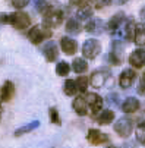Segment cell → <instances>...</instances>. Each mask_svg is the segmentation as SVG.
<instances>
[{
    "label": "cell",
    "mask_w": 145,
    "mask_h": 148,
    "mask_svg": "<svg viewBox=\"0 0 145 148\" xmlns=\"http://www.w3.org/2000/svg\"><path fill=\"white\" fill-rule=\"evenodd\" d=\"M0 22L10 24L16 29H27L31 25V18L24 12H15V13H0Z\"/></svg>",
    "instance_id": "cell-1"
},
{
    "label": "cell",
    "mask_w": 145,
    "mask_h": 148,
    "mask_svg": "<svg viewBox=\"0 0 145 148\" xmlns=\"http://www.w3.org/2000/svg\"><path fill=\"white\" fill-rule=\"evenodd\" d=\"M63 22V12L59 9H49L44 13V19H43V25L46 28H56Z\"/></svg>",
    "instance_id": "cell-2"
},
{
    "label": "cell",
    "mask_w": 145,
    "mask_h": 148,
    "mask_svg": "<svg viewBox=\"0 0 145 148\" xmlns=\"http://www.w3.org/2000/svg\"><path fill=\"white\" fill-rule=\"evenodd\" d=\"M101 53V44H100V41L95 40V38H90L87 40L84 46H82V54H84L85 59H95L98 54Z\"/></svg>",
    "instance_id": "cell-3"
},
{
    "label": "cell",
    "mask_w": 145,
    "mask_h": 148,
    "mask_svg": "<svg viewBox=\"0 0 145 148\" xmlns=\"http://www.w3.org/2000/svg\"><path fill=\"white\" fill-rule=\"evenodd\" d=\"M132 129H133V123L128 117H122L114 123V131L122 138H128L132 134Z\"/></svg>",
    "instance_id": "cell-4"
},
{
    "label": "cell",
    "mask_w": 145,
    "mask_h": 148,
    "mask_svg": "<svg viewBox=\"0 0 145 148\" xmlns=\"http://www.w3.org/2000/svg\"><path fill=\"white\" fill-rule=\"evenodd\" d=\"M109 79H110V71L109 69H98V71L92 72L90 82L94 88H101V87L106 85V82Z\"/></svg>",
    "instance_id": "cell-5"
},
{
    "label": "cell",
    "mask_w": 145,
    "mask_h": 148,
    "mask_svg": "<svg viewBox=\"0 0 145 148\" xmlns=\"http://www.w3.org/2000/svg\"><path fill=\"white\" fill-rule=\"evenodd\" d=\"M85 100H87V104H88V107H90L92 116H95L97 113L101 112V109H103V98L98 94H95V92H87L85 94Z\"/></svg>",
    "instance_id": "cell-6"
},
{
    "label": "cell",
    "mask_w": 145,
    "mask_h": 148,
    "mask_svg": "<svg viewBox=\"0 0 145 148\" xmlns=\"http://www.w3.org/2000/svg\"><path fill=\"white\" fill-rule=\"evenodd\" d=\"M50 35H51L50 31L41 29L40 25H35V27H32V28L28 31V38H29L31 43H34V44H40L41 41H44V38H49Z\"/></svg>",
    "instance_id": "cell-7"
},
{
    "label": "cell",
    "mask_w": 145,
    "mask_h": 148,
    "mask_svg": "<svg viewBox=\"0 0 145 148\" xmlns=\"http://www.w3.org/2000/svg\"><path fill=\"white\" fill-rule=\"evenodd\" d=\"M123 51H125V46L120 41H114L111 44V50H110V56L109 60L111 62V65H120L122 63V57H123Z\"/></svg>",
    "instance_id": "cell-8"
},
{
    "label": "cell",
    "mask_w": 145,
    "mask_h": 148,
    "mask_svg": "<svg viewBox=\"0 0 145 148\" xmlns=\"http://www.w3.org/2000/svg\"><path fill=\"white\" fill-rule=\"evenodd\" d=\"M135 79H136L135 71H132V69H125V71L120 73V76H119V85H120L123 90H128V88H131V87L133 85Z\"/></svg>",
    "instance_id": "cell-9"
},
{
    "label": "cell",
    "mask_w": 145,
    "mask_h": 148,
    "mask_svg": "<svg viewBox=\"0 0 145 148\" xmlns=\"http://www.w3.org/2000/svg\"><path fill=\"white\" fill-rule=\"evenodd\" d=\"M87 139L92 145H101V144H106V142L110 141V138L106 134H103L98 129H90L88 134H87Z\"/></svg>",
    "instance_id": "cell-10"
},
{
    "label": "cell",
    "mask_w": 145,
    "mask_h": 148,
    "mask_svg": "<svg viewBox=\"0 0 145 148\" xmlns=\"http://www.w3.org/2000/svg\"><path fill=\"white\" fill-rule=\"evenodd\" d=\"M129 63L136 69L142 68L145 65V47H141L132 51V54L129 56Z\"/></svg>",
    "instance_id": "cell-11"
},
{
    "label": "cell",
    "mask_w": 145,
    "mask_h": 148,
    "mask_svg": "<svg viewBox=\"0 0 145 148\" xmlns=\"http://www.w3.org/2000/svg\"><path fill=\"white\" fill-rule=\"evenodd\" d=\"M13 95H15V85H13V82L12 81H6L3 84L2 90H0V100L8 103V101H10L13 98Z\"/></svg>",
    "instance_id": "cell-12"
},
{
    "label": "cell",
    "mask_w": 145,
    "mask_h": 148,
    "mask_svg": "<svg viewBox=\"0 0 145 148\" xmlns=\"http://www.w3.org/2000/svg\"><path fill=\"white\" fill-rule=\"evenodd\" d=\"M43 51H44V57H46L47 62H54L59 57V49H57L54 41H49V43H46Z\"/></svg>",
    "instance_id": "cell-13"
},
{
    "label": "cell",
    "mask_w": 145,
    "mask_h": 148,
    "mask_svg": "<svg viewBox=\"0 0 145 148\" xmlns=\"http://www.w3.org/2000/svg\"><path fill=\"white\" fill-rule=\"evenodd\" d=\"M72 107L76 112V114H79V116H87L88 114V104H87L85 97H76L72 101Z\"/></svg>",
    "instance_id": "cell-14"
},
{
    "label": "cell",
    "mask_w": 145,
    "mask_h": 148,
    "mask_svg": "<svg viewBox=\"0 0 145 148\" xmlns=\"http://www.w3.org/2000/svg\"><path fill=\"white\" fill-rule=\"evenodd\" d=\"M60 47H62V50H63V53H66L68 56H72L76 51V49H78L76 41L73 38H69V37H62Z\"/></svg>",
    "instance_id": "cell-15"
},
{
    "label": "cell",
    "mask_w": 145,
    "mask_h": 148,
    "mask_svg": "<svg viewBox=\"0 0 145 148\" xmlns=\"http://www.w3.org/2000/svg\"><path fill=\"white\" fill-rule=\"evenodd\" d=\"M85 31L90 32V34L98 35V34H101L103 31H104V22H103L101 19H91L85 27Z\"/></svg>",
    "instance_id": "cell-16"
},
{
    "label": "cell",
    "mask_w": 145,
    "mask_h": 148,
    "mask_svg": "<svg viewBox=\"0 0 145 148\" xmlns=\"http://www.w3.org/2000/svg\"><path fill=\"white\" fill-rule=\"evenodd\" d=\"M139 107H141V103L135 97H128L125 100V103L122 104V110L125 113H135L139 110Z\"/></svg>",
    "instance_id": "cell-17"
},
{
    "label": "cell",
    "mask_w": 145,
    "mask_h": 148,
    "mask_svg": "<svg viewBox=\"0 0 145 148\" xmlns=\"http://www.w3.org/2000/svg\"><path fill=\"white\" fill-rule=\"evenodd\" d=\"M123 21H125V13H123V12L116 13V15L109 21V24H107V29H109L110 32H116V31L122 27Z\"/></svg>",
    "instance_id": "cell-18"
},
{
    "label": "cell",
    "mask_w": 145,
    "mask_h": 148,
    "mask_svg": "<svg viewBox=\"0 0 145 148\" xmlns=\"http://www.w3.org/2000/svg\"><path fill=\"white\" fill-rule=\"evenodd\" d=\"M133 43L139 47H145V25H142V24L135 25Z\"/></svg>",
    "instance_id": "cell-19"
},
{
    "label": "cell",
    "mask_w": 145,
    "mask_h": 148,
    "mask_svg": "<svg viewBox=\"0 0 145 148\" xmlns=\"http://www.w3.org/2000/svg\"><path fill=\"white\" fill-rule=\"evenodd\" d=\"M40 126V122L38 120H32V122H29V123H27V125H24V126H21V128H18L16 131H15V136H21V135H24V134H28V132H32L34 129H37Z\"/></svg>",
    "instance_id": "cell-20"
},
{
    "label": "cell",
    "mask_w": 145,
    "mask_h": 148,
    "mask_svg": "<svg viewBox=\"0 0 145 148\" xmlns=\"http://www.w3.org/2000/svg\"><path fill=\"white\" fill-rule=\"evenodd\" d=\"M81 24H79V21L75 19V18H70L68 22H66V32L68 34H72V35H78L81 32Z\"/></svg>",
    "instance_id": "cell-21"
},
{
    "label": "cell",
    "mask_w": 145,
    "mask_h": 148,
    "mask_svg": "<svg viewBox=\"0 0 145 148\" xmlns=\"http://www.w3.org/2000/svg\"><path fill=\"white\" fill-rule=\"evenodd\" d=\"M114 119V112L113 110H103L100 116L97 117V122L100 125H110Z\"/></svg>",
    "instance_id": "cell-22"
},
{
    "label": "cell",
    "mask_w": 145,
    "mask_h": 148,
    "mask_svg": "<svg viewBox=\"0 0 145 148\" xmlns=\"http://www.w3.org/2000/svg\"><path fill=\"white\" fill-rule=\"evenodd\" d=\"M72 69H73L76 73H84V72L88 71V65H87V62H85L84 59L78 57V59H75V60L72 62Z\"/></svg>",
    "instance_id": "cell-23"
},
{
    "label": "cell",
    "mask_w": 145,
    "mask_h": 148,
    "mask_svg": "<svg viewBox=\"0 0 145 148\" xmlns=\"http://www.w3.org/2000/svg\"><path fill=\"white\" fill-rule=\"evenodd\" d=\"M63 92L66 95H75L78 92V85H76V81L73 79H66L65 85H63Z\"/></svg>",
    "instance_id": "cell-24"
},
{
    "label": "cell",
    "mask_w": 145,
    "mask_h": 148,
    "mask_svg": "<svg viewBox=\"0 0 145 148\" xmlns=\"http://www.w3.org/2000/svg\"><path fill=\"white\" fill-rule=\"evenodd\" d=\"M70 71V66H69V63L66 62H59L57 65H56V73L59 76H66Z\"/></svg>",
    "instance_id": "cell-25"
},
{
    "label": "cell",
    "mask_w": 145,
    "mask_h": 148,
    "mask_svg": "<svg viewBox=\"0 0 145 148\" xmlns=\"http://www.w3.org/2000/svg\"><path fill=\"white\" fill-rule=\"evenodd\" d=\"M92 13H94V12H92V9L85 6V8L78 9V12H76V18H78V19H84V21H85V19H90V18L92 16Z\"/></svg>",
    "instance_id": "cell-26"
},
{
    "label": "cell",
    "mask_w": 145,
    "mask_h": 148,
    "mask_svg": "<svg viewBox=\"0 0 145 148\" xmlns=\"http://www.w3.org/2000/svg\"><path fill=\"white\" fill-rule=\"evenodd\" d=\"M88 84H90V78H87V76H78V81H76L78 91L79 92H85L87 88H88Z\"/></svg>",
    "instance_id": "cell-27"
},
{
    "label": "cell",
    "mask_w": 145,
    "mask_h": 148,
    "mask_svg": "<svg viewBox=\"0 0 145 148\" xmlns=\"http://www.w3.org/2000/svg\"><path fill=\"white\" fill-rule=\"evenodd\" d=\"M135 134H136L138 142L142 144V145H145V123H139L136 126V132Z\"/></svg>",
    "instance_id": "cell-28"
},
{
    "label": "cell",
    "mask_w": 145,
    "mask_h": 148,
    "mask_svg": "<svg viewBox=\"0 0 145 148\" xmlns=\"http://www.w3.org/2000/svg\"><path fill=\"white\" fill-rule=\"evenodd\" d=\"M50 120H51V123H54V125H57V126H60V125H62L60 114H59V112H57L54 107H51V109H50Z\"/></svg>",
    "instance_id": "cell-29"
},
{
    "label": "cell",
    "mask_w": 145,
    "mask_h": 148,
    "mask_svg": "<svg viewBox=\"0 0 145 148\" xmlns=\"http://www.w3.org/2000/svg\"><path fill=\"white\" fill-rule=\"evenodd\" d=\"M35 9L38 12H47L49 10V3L46 2V0H35Z\"/></svg>",
    "instance_id": "cell-30"
},
{
    "label": "cell",
    "mask_w": 145,
    "mask_h": 148,
    "mask_svg": "<svg viewBox=\"0 0 145 148\" xmlns=\"http://www.w3.org/2000/svg\"><path fill=\"white\" fill-rule=\"evenodd\" d=\"M91 2L94 3V6H95L97 9H103V8H106V6L111 5L113 0H91Z\"/></svg>",
    "instance_id": "cell-31"
},
{
    "label": "cell",
    "mask_w": 145,
    "mask_h": 148,
    "mask_svg": "<svg viewBox=\"0 0 145 148\" xmlns=\"http://www.w3.org/2000/svg\"><path fill=\"white\" fill-rule=\"evenodd\" d=\"M10 3H12V6L16 8V9H24L25 6H28L29 0H10Z\"/></svg>",
    "instance_id": "cell-32"
},
{
    "label": "cell",
    "mask_w": 145,
    "mask_h": 148,
    "mask_svg": "<svg viewBox=\"0 0 145 148\" xmlns=\"http://www.w3.org/2000/svg\"><path fill=\"white\" fill-rule=\"evenodd\" d=\"M69 2H70V5H72V6H75V8L81 9V8H85V6L90 3V0H69Z\"/></svg>",
    "instance_id": "cell-33"
},
{
    "label": "cell",
    "mask_w": 145,
    "mask_h": 148,
    "mask_svg": "<svg viewBox=\"0 0 145 148\" xmlns=\"http://www.w3.org/2000/svg\"><path fill=\"white\" fill-rule=\"evenodd\" d=\"M138 92H139L141 95H145V72H144L142 76H141L139 85H138Z\"/></svg>",
    "instance_id": "cell-34"
},
{
    "label": "cell",
    "mask_w": 145,
    "mask_h": 148,
    "mask_svg": "<svg viewBox=\"0 0 145 148\" xmlns=\"http://www.w3.org/2000/svg\"><path fill=\"white\" fill-rule=\"evenodd\" d=\"M117 94H109V97H107V100H109V103L110 104H117L119 101H117Z\"/></svg>",
    "instance_id": "cell-35"
},
{
    "label": "cell",
    "mask_w": 145,
    "mask_h": 148,
    "mask_svg": "<svg viewBox=\"0 0 145 148\" xmlns=\"http://www.w3.org/2000/svg\"><path fill=\"white\" fill-rule=\"evenodd\" d=\"M125 147H126V148H135V147H133V144H131V142H129V144H126Z\"/></svg>",
    "instance_id": "cell-36"
},
{
    "label": "cell",
    "mask_w": 145,
    "mask_h": 148,
    "mask_svg": "<svg viewBox=\"0 0 145 148\" xmlns=\"http://www.w3.org/2000/svg\"><path fill=\"white\" fill-rule=\"evenodd\" d=\"M141 16H142V19H144V21H145V9H144V10H142V12H141Z\"/></svg>",
    "instance_id": "cell-37"
},
{
    "label": "cell",
    "mask_w": 145,
    "mask_h": 148,
    "mask_svg": "<svg viewBox=\"0 0 145 148\" xmlns=\"http://www.w3.org/2000/svg\"><path fill=\"white\" fill-rule=\"evenodd\" d=\"M0 120H2V104H0Z\"/></svg>",
    "instance_id": "cell-38"
},
{
    "label": "cell",
    "mask_w": 145,
    "mask_h": 148,
    "mask_svg": "<svg viewBox=\"0 0 145 148\" xmlns=\"http://www.w3.org/2000/svg\"><path fill=\"white\" fill-rule=\"evenodd\" d=\"M125 2H128V0H120V3H125Z\"/></svg>",
    "instance_id": "cell-39"
},
{
    "label": "cell",
    "mask_w": 145,
    "mask_h": 148,
    "mask_svg": "<svg viewBox=\"0 0 145 148\" xmlns=\"http://www.w3.org/2000/svg\"><path fill=\"white\" fill-rule=\"evenodd\" d=\"M107 148H116V147H107Z\"/></svg>",
    "instance_id": "cell-40"
}]
</instances>
